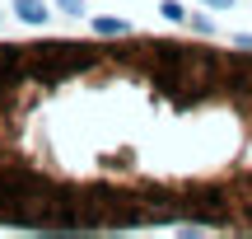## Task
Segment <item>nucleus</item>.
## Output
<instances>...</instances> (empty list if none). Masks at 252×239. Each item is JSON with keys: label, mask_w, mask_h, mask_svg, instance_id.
<instances>
[{"label": "nucleus", "mask_w": 252, "mask_h": 239, "mask_svg": "<svg viewBox=\"0 0 252 239\" xmlns=\"http://www.w3.org/2000/svg\"><path fill=\"white\" fill-rule=\"evenodd\" d=\"M89 52L70 42H52V47H19V80H37V84H61L65 75L84 71Z\"/></svg>", "instance_id": "obj_1"}, {"label": "nucleus", "mask_w": 252, "mask_h": 239, "mask_svg": "<svg viewBox=\"0 0 252 239\" xmlns=\"http://www.w3.org/2000/svg\"><path fill=\"white\" fill-rule=\"evenodd\" d=\"M14 14L19 19H24V24H47V5H42V0H14Z\"/></svg>", "instance_id": "obj_2"}, {"label": "nucleus", "mask_w": 252, "mask_h": 239, "mask_svg": "<svg viewBox=\"0 0 252 239\" xmlns=\"http://www.w3.org/2000/svg\"><path fill=\"white\" fill-rule=\"evenodd\" d=\"M94 33H103V38H122V33H131V24H126V19H94Z\"/></svg>", "instance_id": "obj_3"}, {"label": "nucleus", "mask_w": 252, "mask_h": 239, "mask_svg": "<svg viewBox=\"0 0 252 239\" xmlns=\"http://www.w3.org/2000/svg\"><path fill=\"white\" fill-rule=\"evenodd\" d=\"M159 14L168 19V24H182V19H187V9H182L178 0H163V5H159Z\"/></svg>", "instance_id": "obj_4"}, {"label": "nucleus", "mask_w": 252, "mask_h": 239, "mask_svg": "<svg viewBox=\"0 0 252 239\" xmlns=\"http://www.w3.org/2000/svg\"><path fill=\"white\" fill-rule=\"evenodd\" d=\"M65 9H70V14H84V0H61Z\"/></svg>", "instance_id": "obj_5"}, {"label": "nucleus", "mask_w": 252, "mask_h": 239, "mask_svg": "<svg viewBox=\"0 0 252 239\" xmlns=\"http://www.w3.org/2000/svg\"><path fill=\"white\" fill-rule=\"evenodd\" d=\"M206 5H220V9H224V5H229V0H206Z\"/></svg>", "instance_id": "obj_6"}]
</instances>
